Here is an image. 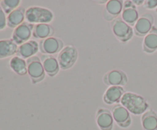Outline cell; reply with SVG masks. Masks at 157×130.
Here are the masks:
<instances>
[{
    "label": "cell",
    "instance_id": "obj_3",
    "mask_svg": "<svg viewBox=\"0 0 157 130\" xmlns=\"http://www.w3.org/2000/svg\"><path fill=\"white\" fill-rule=\"evenodd\" d=\"M28 74L33 84L41 82L45 77V72L41 59L38 56H33L26 61Z\"/></svg>",
    "mask_w": 157,
    "mask_h": 130
},
{
    "label": "cell",
    "instance_id": "obj_12",
    "mask_svg": "<svg viewBox=\"0 0 157 130\" xmlns=\"http://www.w3.org/2000/svg\"><path fill=\"white\" fill-rule=\"evenodd\" d=\"M113 118L111 112L101 108L96 113V122L101 130H112L113 126Z\"/></svg>",
    "mask_w": 157,
    "mask_h": 130
},
{
    "label": "cell",
    "instance_id": "obj_1",
    "mask_svg": "<svg viewBox=\"0 0 157 130\" xmlns=\"http://www.w3.org/2000/svg\"><path fill=\"white\" fill-rule=\"evenodd\" d=\"M121 102L130 113L134 115L144 114L150 106L145 98L131 92L124 93Z\"/></svg>",
    "mask_w": 157,
    "mask_h": 130
},
{
    "label": "cell",
    "instance_id": "obj_4",
    "mask_svg": "<svg viewBox=\"0 0 157 130\" xmlns=\"http://www.w3.org/2000/svg\"><path fill=\"white\" fill-rule=\"evenodd\" d=\"M111 28L114 36L121 42H127L133 37V29L121 18H117L112 21Z\"/></svg>",
    "mask_w": 157,
    "mask_h": 130
},
{
    "label": "cell",
    "instance_id": "obj_5",
    "mask_svg": "<svg viewBox=\"0 0 157 130\" xmlns=\"http://www.w3.org/2000/svg\"><path fill=\"white\" fill-rule=\"evenodd\" d=\"M78 50L73 46H66L58 55V61L60 68L62 70L70 69L75 65L78 59Z\"/></svg>",
    "mask_w": 157,
    "mask_h": 130
},
{
    "label": "cell",
    "instance_id": "obj_17",
    "mask_svg": "<svg viewBox=\"0 0 157 130\" xmlns=\"http://www.w3.org/2000/svg\"><path fill=\"white\" fill-rule=\"evenodd\" d=\"M143 50L147 54H152L157 50V27L153 26L151 31L144 37Z\"/></svg>",
    "mask_w": 157,
    "mask_h": 130
},
{
    "label": "cell",
    "instance_id": "obj_14",
    "mask_svg": "<svg viewBox=\"0 0 157 130\" xmlns=\"http://www.w3.org/2000/svg\"><path fill=\"white\" fill-rule=\"evenodd\" d=\"M124 93H125V90L123 87H120V86L109 87L104 94V102L108 105L120 102Z\"/></svg>",
    "mask_w": 157,
    "mask_h": 130
},
{
    "label": "cell",
    "instance_id": "obj_10",
    "mask_svg": "<svg viewBox=\"0 0 157 130\" xmlns=\"http://www.w3.org/2000/svg\"><path fill=\"white\" fill-rule=\"evenodd\" d=\"M104 84L110 86L124 87L128 82V78L126 73L121 70H112L107 72L103 78Z\"/></svg>",
    "mask_w": 157,
    "mask_h": 130
},
{
    "label": "cell",
    "instance_id": "obj_23",
    "mask_svg": "<svg viewBox=\"0 0 157 130\" xmlns=\"http://www.w3.org/2000/svg\"><path fill=\"white\" fill-rule=\"evenodd\" d=\"M21 1L20 0H2L0 2V6L4 12L7 15L10 14L12 11L18 8Z\"/></svg>",
    "mask_w": 157,
    "mask_h": 130
},
{
    "label": "cell",
    "instance_id": "obj_6",
    "mask_svg": "<svg viewBox=\"0 0 157 130\" xmlns=\"http://www.w3.org/2000/svg\"><path fill=\"white\" fill-rule=\"evenodd\" d=\"M34 24L29 22H23L18 27L15 28L13 31L12 36V40L18 45L24 44L29 41L32 35Z\"/></svg>",
    "mask_w": 157,
    "mask_h": 130
},
{
    "label": "cell",
    "instance_id": "obj_2",
    "mask_svg": "<svg viewBox=\"0 0 157 130\" xmlns=\"http://www.w3.org/2000/svg\"><path fill=\"white\" fill-rule=\"evenodd\" d=\"M53 18V12L46 8L31 6L25 11V20L31 24H48Z\"/></svg>",
    "mask_w": 157,
    "mask_h": 130
},
{
    "label": "cell",
    "instance_id": "obj_27",
    "mask_svg": "<svg viewBox=\"0 0 157 130\" xmlns=\"http://www.w3.org/2000/svg\"><path fill=\"white\" fill-rule=\"evenodd\" d=\"M156 12H157V8H156Z\"/></svg>",
    "mask_w": 157,
    "mask_h": 130
},
{
    "label": "cell",
    "instance_id": "obj_8",
    "mask_svg": "<svg viewBox=\"0 0 157 130\" xmlns=\"http://www.w3.org/2000/svg\"><path fill=\"white\" fill-rule=\"evenodd\" d=\"M112 116L113 120L121 128H127L131 124L130 113L121 104H117L112 107Z\"/></svg>",
    "mask_w": 157,
    "mask_h": 130
},
{
    "label": "cell",
    "instance_id": "obj_11",
    "mask_svg": "<svg viewBox=\"0 0 157 130\" xmlns=\"http://www.w3.org/2000/svg\"><path fill=\"white\" fill-rule=\"evenodd\" d=\"M121 18L130 27L135 25L136 21L139 18V14H138L136 6L132 2V1L124 2Z\"/></svg>",
    "mask_w": 157,
    "mask_h": 130
},
{
    "label": "cell",
    "instance_id": "obj_7",
    "mask_svg": "<svg viewBox=\"0 0 157 130\" xmlns=\"http://www.w3.org/2000/svg\"><path fill=\"white\" fill-rule=\"evenodd\" d=\"M64 48V43L61 39L55 37L43 39L39 42V49L44 54H54L58 53Z\"/></svg>",
    "mask_w": 157,
    "mask_h": 130
},
{
    "label": "cell",
    "instance_id": "obj_15",
    "mask_svg": "<svg viewBox=\"0 0 157 130\" xmlns=\"http://www.w3.org/2000/svg\"><path fill=\"white\" fill-rule=\"evenodd\" d=\"M39 49V44L35 41H29L18 47L16 54L23 59H29L35 56Z\"/></svg>",
    "mask_w": 157,
    "mask_h": 130
},
{
    "label": "cell",
    "instance_id": "obj_26",
    "mask_svg": "<svg viewBox=\"0 0 157 130\" xmlns=\"http://www.w3.org/2000/svg\"><path fill=\"white\" fill-rule=\"evenodd\" d=\"M132 2L136 6H142L144 4V0H134V1H132Z\"/></svg>",
    "mask_w": 157,
    "mask_h": 130
},
{
    "label": "cell",
    "instance_id": "obj_16",
    "mask_svg": "<svg viewBox=\"0 0 157 130\" xmlns=\"http://www.w3.org/2000/svg\"><path fill=\"white\" fill-rule=\"evenodd\" d=\"M41 63L44 67V72L50 77H54L58 74L60 70V66L58 64V59L52 55H43L41 57Z\"/></svg>",
    "mask_w": 157,
    "mask_h": 130
},
{
    "label": "cell",
    "instance_id": "obj_18",
    "mask_svg": "<svg viewBox=\"0 0 157 130\" xmlns=\"http://www.w3.org/2000/svg\"><path fill=\"white\" fill-rule=\"evenodd\" d=\"M25 11L23 7H18L12 11L7 16V26L11 28H15L24 22L25 19Z\"/></svg>",
    "mask_w": 157,
    "mask_h": 130
},
{
    "label": "cell",
    "instance_id": "obj_24",
    "mask_svg": "<svg viewBox=\"0 0 157 130\" xmlns=\"http://www.w3.org/2000/svg\"><path fill=\"white\" fill-rule=\"evenodd\" d=\"M7 25V17L3 9L0 6V30H3Z\"/></svg>",
    "mask_w": 157,
    "mask_h": 130
},
{
    "label": "cell",
    "instance_id": "obj_20",
    "mask_svg": "<svg viewBox=\"0 0 157 130\" xmlns=\"http://www.w3.org/2000/svg\"><path fill=\"white\" fill-rule=\"evenodd\" d=\"M54 33V28L49 24H37L34 26L32 36L37 39L43 40L52 37Z\"/></svg>",
    "mask_w": 157,
    "mask_h": 130
},
{
    "label": "cell",
    "instance_id": "obj_19",
    "mask_svg": "<svg viewBox=\"0 0 157 130\" xmlns=\"http://www.w3.org/2000/svg\"><path fill=\"white\" fill-rule=\"evenodd\" d=\"M18 45L12 39L0 40V59L9 58L16 54Z\"/></svg>",
    "mask_w": 157,
    "mask_h": 130
},
{
    "label": "cell",
    "instance_id": "obj_9",
    "mask_svg": "<svg viewBox=\"0 0 157 130\" xmlns=\"http://www.w3.org/2000/svg\"><path fill=\"white\" fill-rule=\"evenodd\" d=\"M154 18L150 13H145L139 17L134 25V33L138 37H145L153 27Z\"/></svg>",
    "mask_w": 157,
    "mask_h": 130
},
{
    "label": "cell",
    "instance_id": "obj_21",
    "mask_svg": "<svg viewBox=\"0 0 157 130\" xmlns=\"http://www.w3.org/2000/svg\"><path fill=\"white\" fill-rule=\"evenodd\" d=\"M141 123L144 130H157V113L153 110L144 113L141 117Z\"/></svg>",
    "mask_w": 157,
    "mask_h": 130
},
{
    "label": "cell",
    "instance_id": "obj_22",
    "mask_svg": "<svg viewBox=\"0 0 157 130\" xmlns=\"http://www.w3.org/2000/svg\"><path fill=\"white\" fill-rule=\"evenodd\" d=\"M9 66L11 69L19 76H25L28 73L27 63L25 59L20 57H13L9 61Z\"/></svg>",
    "mask_w": 157,
    "mask_h": 130
},
{
    "label": "cell",
    "instance_id": "obj_25",
    "mask_svg": "<svg viewBox=\"0 0 157 130\" xmlns=\"http://www.w3.org/2000/svg\"><path fill=\"white\" fill-rule=\"evenodd\" d=\"M144 6L147 9H154L157 8V0H147L144 1Z\"/></svg>",
    "mask_w": 157,
    "mask_h": 130
},
{
    "label": "cell",
    "instance_id": "obj_13",
    "mask_svg": "<svg viewBox=\"0 0 157 130\" xmlns=\"http://www.w3.org/2000/svg\"><path fill=\"white\" fill-rule=\"evenodd\" d=\"M124 1L121 0H110L106 4L104 17L107 21L114 20L122 13Z\"/></svg>",
    "mask_w": 157,
    "mask_h": 130
}]
</instances>
